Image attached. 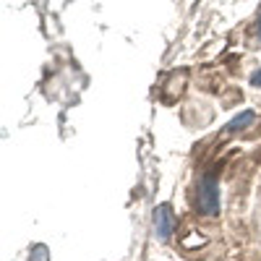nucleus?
Returning <instances> with one entry per match:
<instances>
[{"instance_id": "1", "label": "nucleus", "mask_w": 261, "mask_h": 261, "mask_svg": "<svg viewBox=\"0 0 261 261\" xmlns=\"http://www.w3.org/2000/svg\"><path fill=\"white\" fill-rule=\"evenodd\" d=\"M191 206L204 217L220 214V183L214 175H199L191 188Z\"/></svg>"}, {"instance_id": "2", "label": "nucleus", "mask_w": 261, "mask_h": 261, "mask_svg": "<svg viewBox=\"0 0 261 261\" xmlns=\"http://www.w3.org/2000/svg\"><path fill=\"white\" fill-rule=\"evenodd\" d=\"M172 225H175V214H172V206L170 204H160L154 209V232L160 241H167L170 232H172Z\"/></svg>"}, {"instance_id": "3", "label": "nucleus", "mask_w": 261, "mask_h": 261, "mask_svg": "<svg viewBox=\"0 0 261 261\" xmlns=\"http://www.w3.org/2000/svg\"><path fill=\"white\" fill-rule=\"evenodd\" d=\"M253 39H256V45H261V16L256 18V24H253Z\"/></svg>"}, {"instance_id": "4", "label": "nucleus", "mask_w": 261, "mask_h": 261, "mask_svg": "<svg viewBox=\"0 0 261 261\" xmlns=\"http://www.w3.org/2000/svg\"><path fill=\"white\" fill-rule=\"evenodd\" d=\"M251 84H253V86H261V68H258V71L251 76Z\"/></svg>"}]
</instances>
